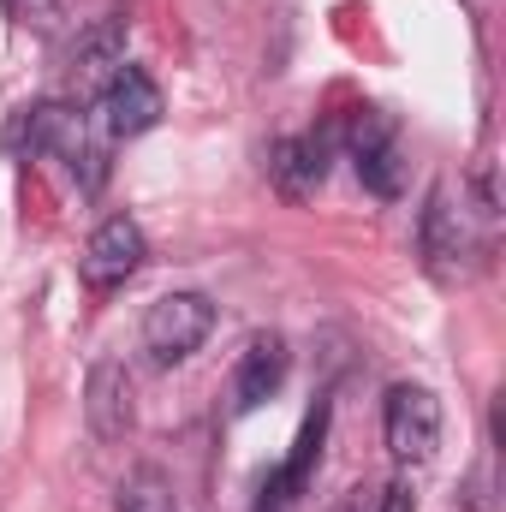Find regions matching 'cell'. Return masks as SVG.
<instances>
[{
    "instance_id": "1",
    "label": "cell",
    "mask_w": 506,
    "mask_h": 512,
    "mask_svg": "<svg viewBox=\"0 0 506 512\" xmlns=\"http://www.w3.org/2000/svg\"><path fill=\"white\" fill-rule=\"evenodd\" d=\"M6 137L24 155H60L84 197H96L108 185V131H96V120L78 102H30L12 114Z\"/></svg>"
},
{
    "instance_id": "2",
    "label": "cell",
    "mask_w": 506,
    "mask_h": 512,
    "mask_svg": "<svg viewBox=\"0 0 506 512\" xmlns=\"http://www.w3.org/2000/svg\"><path fill=\"white\" fill-rule=\"evenodd\" d=\"M381 441L399 465H429L441 447V399L423 382H393L381 393Z\"/></svg>"
},
{
    "instance_id": "3",
    "label": "cell",
    "mask_w": 506,
    "mask_h": 512,
    "mask_svg": "<svg viewBox=\"0 0 506 512\" xmlns=\"http://www.w3.org/2000/svg\"><path fill=\"white\" fill-rule=\"evenodd\" d=\"M215 334V298L209 292H167L143 310V352L167 370L185 364L203 340Z\"/></svg>"
},
{
    "instance_id": "4",
    "label": "cell",
    "mask_w": 506,
    "mask_h": 512,
    "mask_svg": "<svg viewBox=\"0 0 506 512\" xmlns=\"http://www.w3.org/2000/svg\"><path fill=\"white\" fill-rule=\"evenodd\" d=\"M340 137H346V155H352L364 191L381 197V203H393L399 185H405V155H399V131H393V120H387L381 108H352V120H346Z\"/></svg>"
},
{
    "instance_id": "5",
    "label": "cell",
    "mask_w": 506,
    "mask_h": 512,
    "mask_svg": "<svg viewBox=\"0 0 506 512\" xmlns=\"http://www.w3.org/2000/svg\"><path fill=\"white\" fill-rule=\"evenodd\" d=\"M417 256L435 280H459L465 274V256H471V227H465V209H453V191L447 185H429L423 197V215H417Z\"/></svg>"
},
{
    "instance_id": "6",
    "label": "cell",
    "mask_w": 506,
    "mask_h": 512,
    "mask_svg": "<svg viewBox=\"0 0 506 512\" xmlns=\"http://www.w3.org/2000/svg\"><path fill=\"white\" fill-rule=\"evenodd\" d=\"M143 256H149L143 227H137L131 215H108V221L90 233L84 256H78V274H84L90 292H114V286H126L131 274L143 268Z\"/></svg>"
},
{
    "instance_id": "7",
    "label": "cell",
    "mask_w": 506,
    "mask_h": 512,
    "mask_svg": "<svg viewBox=\"0 0 506 512\" xmlns=\"http://www.w3.org/2000/svg\"><path fill=\"white\" fill-rule=\"evenodd\" d=\"M334 143H340V131H292V137H280V143L268 149V179H274V191H280L286 203L316 197L322 179H328Z\"/></svg>"
},
{
    "instance_id": "8",
    "label": "cell",
    "mask_w": 506,
    "mask_h": 512,
    "mask_svg": "<svg viewBox=\"0 0 506 512\" xmlns=\"http://www.w3.org/2000/svg\"><path fill=\"white\" fill-rule=\"evenodd\" d=\"M328 417H334V411H328V399H316V411L304 417V429H298V441H292L286 465L262 477L256 512H292V501L310 489V477H316V465H322V447H328Z\"/></svg>"
},
{
    "instance_id": "9",
    "label": "cell",
    "mask_w": 506,
    "mask_h": 512,
    "mask_svg": "<svg viewBox=\"0 0 506 512\" xmlns=\"http://www.w3.org/2000/svg\"><path fill=\"white\" fill-rule=\"evenodd\" d=\"M96 114H102V131L108 137H143V131H155L161 120V84L143 72V66H114V78L102 84V96H96Z\"/></svg>"
},
{
    "instance_id": "10",
    "label": "cell",
    "mask_w": 506,
    "mask_h": 512,
    "mask_svg": "<svg viewBox=\"0 0 506 512\" xmlns=\"http://www.w3.org/2000/svg\"><path fill=\"white\" fill-rule=\"evenodd\" d=\"M286 370H292V352H286V340L280 334H256L251 346H245V358H239V370H233V417H251L262 411L280 387H286Z\"/></svg>"
},
{
    "instance_id": "11",
    "label": "cell",
    "mask_w": 506,
    "mask_h": 512,
    "mask_svg": "<svg viewBox=\"0 0 506 512\" xmlns=\"http://www.w3.org/2000/svg\"><path fill=\"white\" fill-rule=\"evenodd\" d=\"M126 30H131L126 12H102L96 24H84V30L72 36V48H66L72 78H78V84H108L114 66H126Z\"/></svg>"
},
{
    "instance_id": "12",
    "label": "cell",
    "mask_w": 506,
    "mask_h": 512,
    "mask_svg": "<svg viewBox=\"0 0 506 512\" xmlns=\"http://www.w3.org/2000/svg\"><path fill=\"white\" fill-rule=\"evenodd\" d=\"M84 417H90V435H96V441H126L131 435V376H126V364H114V358L90 364Z\"/></svg>"
},
{
    "instance_id": "13",
    "label": "cell",
    "mask_w": 506,
    "mask_h": 512,
    "mask_svg": "<svg viewBox=\"0 0 506 512\" xmlns=\"http://www.w3.org/2000/svg\"><path fill=\"white\" fill-rule=\"evenodd\" d=\"M120 512H173V483L155 471V465H143V471H126V483H120Z\"/></svg>"
},
{
    "instance_id": "14",
    "label": "cell",
    "mask_w": 506,
    "mask_h": 512,
    "mask_svg": "<svg viewBox=\"0 0 506 512\" xmlns=\"http://www.w3.org/2000/svg\"><path fill=\"white\" fill-rule=\"evenodd\" d=\"M0 12L12 18V24H24V30H54V18H60V0H0Z\"/></svg>"
},
{
    "instance_id": "15",
    "label": "cell",
    "mask_w": 506,
    "mask_h": 512,
    "mask_svg": "<svg viewBox=\"0 0 506 512\" xmlns=\"http://www.w3.org/2000/svg\"><path fill=\"white\" fill-rule=\"evenodd\" d=\"M370 512H417V489L399 477V483H387L376 501H370Z\"/></svg>"
},
{
    "instance_id": "16",
    "label": "cell",
    "mask_w": 506,
    "mask_h": 512,
    "mask_svg": "<svg viewBox=\"0 0 506 512\" xmlns=\"http://www.w3.org/2000/svg\"><path fill=\"white\" fill-rule=\"evenodd\" d=\"M495 483H489V465L483 471H471V483H465V495H459V507L465 512H495V495H489Z\"/></svg>"
},
{
    "instance_id": "17",
    "label": "cell",
    "mask_w": 506,
    "mask_h": 512,
    "mask_svg": "<svg viewBox=\"0 0 506 512\" xmlns=\"http://www.w3.org/2000/svg\"><path fill=\"white\" fill-rule=\"evenodd\" d=\"M334 512H370V501H364V489H352V495H346V501H340Z\"/></svg>"
}]
</instances>
